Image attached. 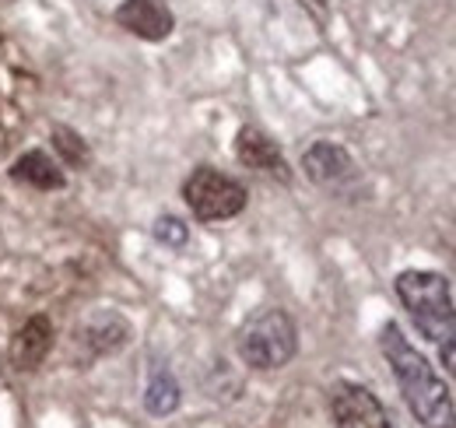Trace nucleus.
<instances>
[{
  "instance_id": "9",
  "label": "nucleus",
  "mask_w": 456,
  "mask_h": 428,
  "mask_svg": "<svg viewBox=\"0 0 456 428\" xmlns=\"http://www.w3.org/2000/svg\"><path fill=\"white\" fill-rule=\"evenodd\" d=\"M235 159L242 161L246 169L267 172V176H274V179H281V183L291 179L281 148H278L260 127H242V130L235 134Z\"/></svg>"
},
{
  "instance_id": "11",
  "label": "nucleus",
  "mask_w": 456,
  "mask_h": 428,
  "mask_svg": "<svg viewBox=\"0 0 456 428\" xmlns=\"http://www.w3.org/2000/svg\"><path fill=\"white\" fill-rule=\"evenodd\" d=\"M81 341L88 344L92 355H116L130 341V323L116 313H95L81 326Z\"/></svg>"
},
{
  "instance_id": "10",
  "label": "nucleus",
  "mask_w": 456,
  "mask_h": 428,
  "mask_svg": "<svg viewBox=\"0 0 456 428\" xmlns=\"http://www.w3.org/2000/svg\"><path fill=\"white\" fill-rule=\"evenodd\" d=\"M11 179H14V183H25V186H32V190H43V193L67 186L63 169H60L46 152H25L21 159L11 165Z\"/></svg>"
},
{
  "instance_id": "6",
  "label": "nucleus",
  "mask_w": 456,
  "mask_h": 428,
  "mask_svg": "<svg viewBox=\"0 0 456 428\" xmlns=\"http://www.w3.org/2000/svg\"><path fill=\"white\" fill-rule=\"evenodd\" d=\"M302 172L309 183L323 186V190H341L344 183H351L358 176V165L347 155V148L334 141H316L302 152Z\"/></svg>"
},
{
  "instance_id": "5",
  "label": "nucleus",
  "mask_w": 456,
  "mask_h": 428,
  "mask_svg": "<svg viewBox=\"0 0 456 428\" xmlns=\"http://www.w3.org/2000/svg\"><path fill=\"white\" fill-rule=\"evenodd\" d=\"M330 415H334L338 428H394L379 397L362 383H334Z\"/></svg>"
},
{
  "instance_id": "15",
  "label": "nucleus",
  "mask_w": 456,
  "mask_h": 428,
  "mask_svg": "<svg viewBox=\"0 0 456 428\" xmlns=\"http://www.w3.org/2000/svg\"><path fill=\"white\" fill-rule=\"evenodd\" d=\"M305 11H313L320 21H327V11H330V0H302Z\"/></svg>"
},
{
  "instance_id": "8",
  "label": "nucleus",
  "mask_w": 456,
  "mask_h": 428,
  "mask_svg": "<svg viewBox=\"0 0 456 428\" xmlns=\"http://www.w3.org/2000/svg\"><path fill=\"white\" fill-rule=\"evenodd\" d=\"M53 341H57V330L50 317H28L21 323V330L11 337V348H7V358L18 373H32L39 369L50 351H53Z\"/></svg>"
},
{
  "instance_id": "7",
  "label": "nucleus",
  "mask_w": 456,
  "mask_h": 428,
  "mask_svg": "<svg viewBox=\"0 0 456 428\" xmlns=\"http://www.w3.org/2000/svg\"><path fill=\"white\" fill-rule=\"evenodd\" d=\"M116 21L144 43H162L175 29V18L166 7V0H123L116 7Z\"/></svg>"
},
{
  "instance_id": "2",
  "label": "nucleus",
  "mask_w": 456,
  "mask_h": 428,
  "mask_svg": "<svg viewBox=\"0 0 456 428\" xmlns=\"http://www.w3.org/2000/svg\"><path fill=\"white\" fill-rule=\"evenodd\" d=\"M394 284L414 326L436 344L446 373L456 379V306L450 281L436 270H403Z\"/></svg>"
},
{
  "instance_id": "14",
  "label": "nucleus",
  "mask_w": 456,
  "mask_h": 428,
  "mask_svg": "<svg viewBox=\"0 0 456 428\" xmlns=\"http://www.w3.org/2000/svg\"><path fill=\"white\" fill-rule=\"evenodd\" d=\"M155 239H159V243H166V246H172V250H183V246L190 243V228H186L179 218L162 214V218L155 221Z\"/></svg>"
},
{
  "instance_id": "13",
  "label": "nucleus",
  "mask_w": 456,
  "mask_h": 428,
  "mask_svg": "<svg viewBox=\"0 0 456 428\" xmlns=\"http://www.w3.org/2000/svg\"><path fill=\"white\" fill-rule=\"evenodd\" d=\"M53 148H57V155L70 169H85L88 161H92V152H88V144L81 141V134L77 130H70V127H53Z\"/></svg>"
},
{
  "instance_id": "1",
  "label": "nucleus",
  "mask_w": 456,
  "mask_h": 428,
  "mask_svg": "<svg viewBox=\"0 0 456 428\" xmlns=\"http://www.w3.org/2000/svg\"><path fill=\"white\" fill-rule=\"evenodd\" d=\"M379 348H383V358L394 369V379H397L400 393H403V404L411 407L418 425L456 428V404L450 390H446V383L436 375L428 358L403 337V330L394 320L379 330Z\"/></svg>"
},
{
  "instance_id": "3",
  "label": "nucleus",
  "mask_w": 456,
  "mask_h": 428,
  "mask_svg": "<svg viewBox=\"0 0 456 428\" xmlns=\"http://www.w3.org/2000/svg\"><path fill=\"white\" fill-rule=\"evenodd\" d=\"M235 351L249 369H285L298 351V330L285 309H256L235 333Z\"/></svg>"
},
{
  "instance_id": "4",
  "label": "nucleus",
  "mask_w": 456,
  "mask_h": 428,
  "mask_svg": "<svg viewBox=\"0 0 456 428\" xmlns=\"http://www.w3.org/2000/svg\"><path fill=\"white\" fill-rule=\"evenodd\" d=\"M183 201L197 221H228L242 214L249 193L239 179H232L211 165H197L183 183Z\"/></svg>"
},
{
  "instance_id": "12",
  "label": "nucleus",
  "mask_w": 456,
  "mask_h": 428,
  "mask_svg": "<svg viewBox=\"0 0 456 428\" xmlns=\"http://www.w3.org/2000/svg\"><path fill=\"white\" fill-rule=\"evenodd\" d=\"M179 400H183V390H179L175 375H172L169 369H155L151 383H148V393H144V407H148V415H155V418H169L172 411L179 407Z\"/></svg>"
}]
</instances>
